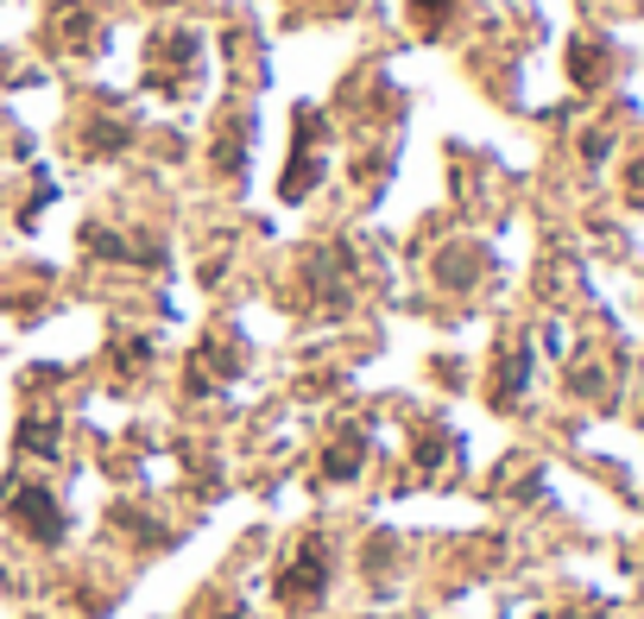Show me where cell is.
Here are the masks:
<instances>
[{
	"label": "cell",
	"mask_w": 644,
	"mask_h": 619,
	"mask_svg": "<svg viewBox=\"0 0 644 619\" xmlns=\"http://www.w3.org/2000/svg\"><path fill=\"white\" fill-rule=\"evenodd\" d=\"M323 595V550H304V563H291V575H285V600H316Z\"/></svg>",
	"instance_id": "cell-1"
},
{
	"label": "cell",
	"mask_w": 644,
	"mask_h": 619,
	"mask_svg": "<svg viewBox=\"0 0 644 619\" xmlns=\"http://www.w3.org/2000/svg\"><path fill=\"white\" fill-rule=\"evenodd\" d=\"M20 518H25V531H32V537H57V506H51L45 493H25V500H20Z\"/></svg>",
	"instance_id": "cell-2"
}]
</instances>
